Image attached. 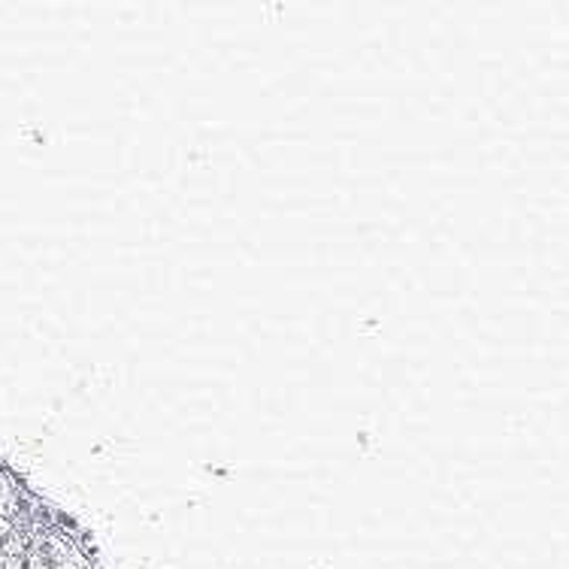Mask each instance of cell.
Segmentation results:
<instances>
[{"label": "cell", "mask_w": 569, "mask_h": 569, "mask_svg": "<svg viewBox=\"0 0 569 569\" xmlns=\"http://www.w3.org/2000/svg\"><path fill=\"white\" fill-rule=\"evenodd\" d=\"M0 569H28V567H24V558H3V555H0Z\"/></svg>", "instance_id": "1"}]
</instances>
